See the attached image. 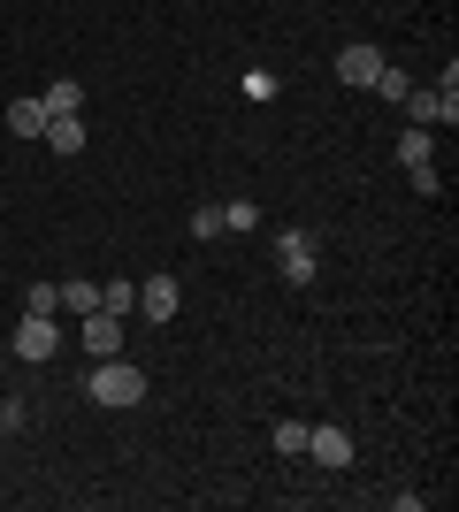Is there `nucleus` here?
I'll list each match as a JSON object with an SVG mask.
<instances>
[{"mask_svg":"<svg viewBox=\"0 0 459 512\" xmlns=\"http://www.w3.org/2000/svg\"><path fill=\"white\" fill-rule=\"evenodd\" d=\"M92 406H108V413H123V406H138V398H146V367L138 360H123V352H108V360L92 367Z\"/></svg>","mask_w":459,"mask_h":512,"instance_id":"nucleus-1","label":"nucleus"},{"mask_svg":"<svg viewBox=\"0 0 459 512\" xmlns=\"http://www.w3.org/2000/svg\"><path fill=\"white\" fill-rule=\"evenodd\" d=\"M398 107H406L421 130H452V123H459V92H437V85H414Z\"/></svg>","mask_w":459,"mask_h":512,"instance_id":"nucleus-2","label":"nucleus"},{"mask_svg":"<svg viewBox=\"0 0 459 512\" xmlns=\"http://www.w3.org/2000/svg\"><path fill=\"white\" fill-rule=\"evenodd\" d=\"M306 459H322V467L337 474V467H352V459H360V444H352V428H337V421H322V428L306 421Z\"/></svg>","mask_w":459,"mask_h":512,"instance_id":"nucleus-3","label":"nucleus"},{"mask_svg":"<svg viewBox=\"0 0 459 512\" xmlns=\"http://www.w3.org/2000/svg\"><path fill=\"white\" fill-rule=\"evenodd\" d=\"M276 276L299 291V283H314V237L306 230H276Z\"/></svg>","mask_w":459,"mask_h":512,"instance_id":"nucleus-4","label":"nucleus"},{"mask_svg":"<svg viewBox=\"0 0 459 512\" xmlns=\"http://www.w3.org/2000/svg\"><path fill=\"white\" fill-rule=\"evenodd\" d=\"M54 352H62V329H54V314H23L16 321V360H54Z\"/></svg>","mask_w":459,"mask_h":512,"instance_id":"nucleus-5","label":"nucleus"},{"mask_svg":"<svg viewBox=\"0 0 459 512\" xmlns=\"http://www.w3.org/2000/svg\"><path fill=\"white\" fill-rule=\"evenodd\" d=\"M77 337H85V352H92V360H108V352H123V314L92 306V314H77Z\"/></svg>","mask_w":459,"mask_h":512,"instance_id":"nucleus-6","label":"nucleus"},{"mask_svg":"<svg viewBox=\"0 0 459 512\" xmlns=\"http://www.w3.org/2000/svg\"><path fill=\"white\" fill-rule=\"evenodd\" d=\"M375 69H383V46H375V39L337 46V77H345V85H360V92H368V85H375Z\"/></svg>","mask_w":459,"mask_h":512,"instance_id":"nucleus-7","label":"nucleus"},{"mask_svg":"<svg viewBox=\"0 0 459 512\" xmlns=\"http://www.w3.org/2000/svg\"><path fill=\"white\" fill-rule=\"evenodd\" d=\"M176 306H184L176 276H146V291H138V314H146V321H176Z\"/></svg>","mask_w":459,"mask_h":512,"instance_id":"nucleus-8","label":"nucleus"},{"mask_svg":"<svg viewBox=\"0 0 459 512\" xmlns=\"http://www.w3.org/2000/svg\"><path fill=\"white\" fill-rule=\"evenodd\" d=\"M46 146L62 153V161H77L85 153V115H46Z\"/></svg>","mask_w":459,"mask_h":512,"instance_id":"nucleus-9","label":"nucleus"},{"mask_svg":"<svg viewBox=\"0 0 459 512\" xmlns=\"http://www.w3.org/2000/svg\"><path fill=\"white\" fill-rule=\"evenodd\" d=\"M46 115H85V92H77V77H54V85L39 92Z\"/></svg>","mask_w":459,"mask_h":512,"instance_id":"nucleus-10","label":"nucleus"},{"mask_svg":"<svg viewBox=\"0 0 459 512\" xmlns=\"http://www.w3.org/2000/svg\"><path fill=\"white\" fill-rule=\"evenodd\" d=\"M398 161H406V169H414V161H437V130L406 123V130H398Z\"/></svg>","mask_w":459,"mask_h":512,"instance_id":"nucleus-11","label":"nucleus"},{"mask_svg":"<svg viewBox=\"0 0 459 512\" xmlns=\"http://www.w3.org/2000/svg\"><path fill=\"white\" fill-rule=\"evenodd\" d=\"M8 130H16V138H46V107H39V92L8 107Z\"/></svg>","mask_w":459,"mask_h":512,"instance_id":"nucleus-12","label":"nucleus"},{"mask_svg":"<svg viewBox=\"0 0 459 512\" xmlns=\"http://www.w3.org/2000/svg\"><path fill=\"white\" fill-rule=\"evenodd\" d=\"M375 100H406V92H414V77H406V69H391V62H383V69H375Z\"/></svg>","mask_w":459,"mask_h":512,"instance_id":"nucleus-13","label":"nucleus"},{"mask_svg":"<svg viewBox=\"0 0 459 512\" xmlns=\"http://www.w3.org/2000/svg\"><path fill=\"white\" fill-rule=\"evenodd\" d=\"M54 291H62V306H77V314H92V306H100V283H85V276L54 283Z\"/></svg>","mask_w":459,"mask_h":512,"instance_id":"nucleus-14","label":"nucleus"},{"mask_svg":"<svg viewBox=\"0 0 459 512\" xmlns=\"http://www.w3.org/2000/svg\"><path fill=\"white\" fill-rule=\"evenodd\" d=\"M100 306H108V314H123V321H131V314H138V291H131V283H100Z\"/></svg>","mask_w":459,"mask_h":512,"instance_id":"nucleus-15","label":"nucleus"},{"mask_svg":"<svg viewBox=\"0 0 459 512\" xmlns=\"http://www.w3.org/2000/svg\"><path fill=\"white\" fill-rule=\"evenodd\" d=\"M222 230H261V207H253V199H230V207H222Z\"/></svg>","mask_w":459,"mask_h":512,"instance_id":"nucleus-16","label":"nucleus"},{"mask_svg":"<svg viewBox=\"0 0 459 512\" xmlns=\"http://www.w3.org/2000/svg\"><path fill=\"white\" fill-rule=\"evenodd\" d=\"M23 314H62V291H54V283H31V291H23Z\"/></svg>","mask_w":459,"mask_h":512,"instance_id":"nucleus-17","label":"nucleus"},{"mask_svg":"<svg viewBox=\"0 0 459 512\" xmlns=\"http://www.w3.org/2000/svg\"><path fill=\"white\" fill-rule=\"evenodd\" d=\"M406 184H414L421 199H437V192H444V176H437V161H414V169H406Z\"/></svg>","mask_w":459,"mask_h":512,"instance_id":"nucleus-18","label":"nucleus"},{"mask_svg":"<svg viewBox=\"0 0 459 512\" xmlns=\"http://www.w3.org/2000/svg\"><path fill=\"white\" fill-rule=\"evenodd\" d=\"M276 451H284V459H299V451H306V421H276Z\"/></svg>","mask_w":459,"mask_h":512,"instance_id":"nucleus-19","label":"nucleus"},{"mask_svg":"<svg viewBox=\"0 0 459 512\" xmlns=\"http://www.w3.org/2000/svg\"><path fill=\"white\" fill-rule=\"evenodd\" d=\"M192 237L207 245V237H222V207H192Z\"/></svg>","mask_w":459,"mask_h":512,"instance_id":"nucleus-20","label":"nucleus"},{"mask_svg":"<svg viewBox=\"0 0 459 512\" xmlns=\"http://www.w3.org/2000/svg\"><path fill=\"white\" fill-rule=\"evenodd\" d=\"M276 92H284V85H276L268 69H253V77H245V100H276Z\"/></svg>","mask_w":459,"mask_h":512,"instance_id":"nucleus-21","label":"nucleus"},{"mask_svg":"<svg viewBox=\"0 0 459 512\" xmlns=\"http://www.w3.org/2000/svg\"><path fill=\"white\" fill-rule=\"evenodd\" d=\"M31 421V406H23V398H8V406H0V436H8V428H23Z\"/></svg>","mask_w":459,"mask_h":512,"instance_id":"nucleus-22","label":"nucleus"}]
</instances>
